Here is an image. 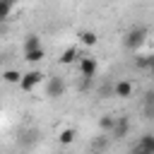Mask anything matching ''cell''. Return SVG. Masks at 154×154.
<instances>
[{"instance_id": "6da1fadb", "label": "cell", "mask_w": 154, "mask_h": 154, "mask_svg": "<svg viewBox=\"0 0 154 154\" xmlns=\"http://www.w3.org/2000/svg\"><path fill=\"white\" fill-rule=\"evenodd\" d=\"M144 41H147V29H144V26H132V29L125 34V38H123V46H125L128 51H137Z\"/></svg>"}, {"instance_id": "7a4b0ae2", "label": "cell", "mask_w": 154, "mask_h": 154, "mask_svg": "<svg viewBox=\"0 0 154 154\" xmlns=\"http://www.w3.org/2000/svg\"><path fill=\"white\" fill-rule=\"evenodd\" d=\"M43 79H46V75H43L41 70H29V72H24V75H22V79H19V89L29 94V91H34Z\"/></svg>"}, {"instance_id": "3957f363", "label": "cell", "mask_w": 154, "mask_h": 154, "mask_svg": "<svg viewBox=\"0 0 154 154\" xmlns=\"http://www.w3.org/2000/svg\"><path fill=\"white\" fill-rule=\"evenodd\" d=\"M77 67H79V75H82V77L89 82V79H94V77H96L99 63H96V58H91V55H84V58H79Z\"/></svg>"}, {"instance_id": "277c9868", "label": "cell", "mask_w": 154, "mask_h": 154, "mask_svg": "<svg viewBox=\"0 0 154 154\" xmlns=\"http://www.w3.org/2000/svg\"><path fill=\"white\" fill-rule=\"evenodd\" d=\"M132 91H135V84L130 79H118L113 84V96H118V99H130Z\"/></svg>"}, {"instance_id": "5b68a950", "label": "cell", "mask_w": 154, "mask_h": 154, "mask_svg": "<svg viewBox=\"0 0 154 154\" xmlns=\"http://www.w3.org/2000/svg\"><path fill=\"white\" fill-rule=\"evenodd\" d=\"M128 132H130V120H128L125 116H116V125H113L111 135H113L116 140H123Z\"/></svg>"}, {"instance_id": "8992f818", "label": "cell", "mask_w": 154, "mask_h": 154, "mask_svg": "<svg viewBox=\"0 0 154 154\" xmlns=\"http://www.w3.org/2000/svg\"><path fill=\"white\" fill-rule=\"evenodd\" d=\"M63 91H65V82H63L60 77H53V79L48 82L46 96H51V99H58V96H63Z\"/></svg>"}, {"instance_id": "52a82bcc", "label": "cell", "mask_w": 154, "mask_h": 154, "mask_svg": "<svg viewBox=\"0 0 154 154\" xmlns=\"http://www.w3.org/2000/svg\"><path fill=\"white\" fill-rule=\"evenodd\" d=\"M77 38H79V43L82 46H96V41H99V36H96V31H91V29H87V31H79L77 34Z\"/></svg>"}, {"instance_id": "ba28073f", "label": "cell", "mask_w": 154, "mask_h": 154, "mask_svg": "<svg viewBox=\"0 0 154 154\" xmlns=\"http://www.w3.org/2000/svg\"><path fill=\"white\" fill-rule=\"evenodd\" d=\"M38 48H43L38 34H26V36H24V53H29V51H38Z\"/></svg>"}, {"instance_id": "9c48e42d", "label": "cell", "mask_w": 154, "mask_h": 154, "mask_svg": "<svg viewBox=\"0 0 154 154\" xmlns=\"http://www.w3.org/2000/svg\"><path fill=\"white\" fill-rule=\"evenodd\" d=\"M135 147H140V149H142V152H147V154H154V135H152V132L142 135V137H140V142H137Z\"/></svg>"}, {"instance_id": "30bf717a", "label": "cell", "mask_w": 154, "mask_h": 154, "mask_svg": "<svg viewBox=\"0 0 154 154\" xmlns=\"http://www.w3.org/2000/svg\"><path fill=\"white\" fill-rule=\"evenodd\" d=\"M77 58H79L77 46H70V48H65V51H63V55H60V65H72Z\"/></svg>"}, {"instance_id": "8fae6325", "label": "cell", "mask_w": 154, "mask_h": 154, "mask_svg": "<svg viewBox=\"0 0 154 154\" xmlns=\"http://www.w3.org/2000/svg\"><path fill=\"white\" fill-rule=\"evenodd\" d=\"M75 140H77V132H75L72 128H65V130H60V132H58V142H60V144H65V147H67V144H72Z\"/></svg>"}, {"instance_id": "7c38bea8", "label": "cell", "mask_w": 154, "mask_h": 154, "mask_svg": "<svg viewBox=\"0 0 154 154\" xmlns=\"http://www.w3.org/2000/svg\"><path fill=\"white\" fill-rule=\"evenodd\" d=\"M0 77H2L7 84H19V79H22V72H19V70H5Z\"/></svg>"}, {"instance_id": "4fadbf2b", "label": "cell", "mask_w": 154, "mask_h": 154, "mask_svg": "<svg viewBox=\"0 0 154 154\" xmlns=\"http://www.w3.org/2000/svg\"><path fill=\"white\" fill-rule=\"evenodd\" d=\"M46 58V51L43 48H38V51H29V53H24V60L26 63H41Z\"/></svg>"}, {"instance_id": "5bb4252c", "label": "cell", "mask_w": 154, "mask_h": 154, "mask_svg": "<svg viewBox=\"0 0 154 154\" xmlns=\"http://www.w3.org/2000/svg\"><path fill=\"white\" fill-rule=\"evenodd\" d=\"M113 125H116V116H101V120H99V128L103 130V132H111L113 130Z\"/></svg>"}, {"instance_id": "9a60e30c", "label": "cell", "mask_w": 154, "mask_h": 154, "mask_svg": "<svg viewBox=\"0 0 154 154\" xmlns=\"http://www.w3.org/2000/svg\"><path fill=\"white\" fill-rule=\"evenodd\" d=\"M12 2H7V0H0V22H5L7 17H10V12H12Z\"/></svg>"}, {"instance_id": "2e32d148", "label": "cell", "mask_w": 154, "mask_h": 154, "mask_svg": "<svg viewBox=\"0 0 154 154\" xmlns=\"http://www.w3.org/2000/svg\"><path fill=\"white\" fill-rule=\"evenodd\" d=\"M135 65L142 67V70H147V55H137V58H135Z\"/></svg>"}, {"instance_id": "e0dca14e", "label": "cell", "mask_w": 154, "mask_h": 154, "mask_svg": "<svg viewBox=\"0 0 154 154\" xmlns=\"http://www.w3.org/2000/svg\"><path fill=\"white\" fill-rule=\"evenodd\" d=\"M147 70L154 75V55H147Z\"/></svg>"}, {"instance_id": "ac0fdd59", "label": "cell", "mask_w": 154, "mask_h": 154, "mask_svg": "<svg viewBox=\"0 0 154 154\" xmlns=\"http://www.w3.org/2000/svg\"><path fill=\"white\" fill-rule=\"evenodd\" d=\"M132 154H147V152H142L140 147H132Z\"/></svg>"}, {"instance_id": "d6986e66", "label": "cell", "mask_w": 154, "mask_h": 154, "mask_svg": "<svg viewBox=\"0 0 154 154\" xmlns=\"http://www.w3.org/2000/svg\"><path fill=\"white\" fill-rule=\"evenodd\" d=\"M91 154H101V152H91Z\"/></svg>"}, {"instance_id": "ffe728a7", "label": "cell", "mask_w": 154, "mask_h": 154, "mask_svg": "<svg viewBox=\"0 0 154 154\" xmlns=\"http://www.w3.org/2000/svg\"><path fill=\"white\" fill-rule=\"evenodd\" d=\"M0 116H2V111H0Z\"/></svg>"}]
</instances>
